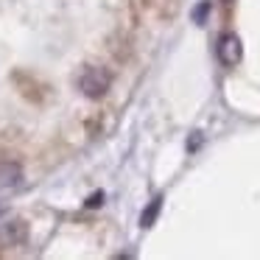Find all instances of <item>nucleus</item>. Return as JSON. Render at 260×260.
I'll list each match as a JSON object with an SVG mask.
<instances>
[{
	"label": "nucleus",
	"mask_w": 260,
	"mask_h": 260,
	"mask_svg": "<svg viewBox=\"0 0 260 260\" xmlns=\"http://www.w3.org/2000/svg\"><path fill=\"white\" fill-rule=\"evenodd\" d=\"M109 84H112V76H109V70L104 68H84L79 76V90L84 92L87 98H92V101H98V98L107 95Z\"/></svg>",
	"instance_id": "obj_1"
},
{
	"label": "nucleus",
	"mask_w": 260,
	"mask_h": 260,
	"mask_svg": "<svg viewBox=\"0 0 260 260\" xmlns=\"http://www.w3.org/2000/svg\"><path fill=\"white\" fill-rule=\"evenodd\" d=\"M215 56H218V62L224 64V68H238L243 59V45L241 40H238V34H224L218 40V45H215Z\"/></svg>",
	"instance_id": "obj_2"
},
{
	"label": "nucleus",
	"mask_w": 260,
	"mask_h": 260,
	"mask_svg": "<svg viewBox=\"0 0 260 260\" xmlns=\"http://www.w3.org/2000/svg\"><path fill=\"white\" fill-rule=\"evenodd\" d=\"M28 238L23 221H9V224H0V246H20Z\"/></svg>",
	"instance_id": "obj_3"
},
{
	"label": "nucleus",
	"mask_w": 260,
	"mask_h": 260,
	"mask_svg": "<svg viewBox=\"0 0 260 260\" xmlns=\"http://www.w3.org/2000/svg\"><path fill=\"white\" fill-rule=\"evenodd\" d=\"M23 182V168L14 159H3L0 162V187H17Z\"/></svg>",
	"instance_id": "obj_4"
},
{
	"label": "nucleus",
	"mask_w": 260,
	"mask_h": 260,
	"mask_svg": "<svg viewBox=\"0 0 260 260\" xmlns=\"http://www.w3.org/2000/svg\"><path fill=\"white\" fill-rule=\"evenodd\" d=\"M159 207H162V199H154L151 202V207H146V213H143V218H140V226H151L154 221H157V215H159Z\"/></svg>",
	"instance_id": "obj_5"
},
{
	"label": "nucleus",
	"mask_w": 260,
	"mask_h": 260,
	"mask_svg": "<svg viewBox=\"0 0 260 260\" xmlns=\"http://www.w3.org/2000/svg\"><path fill=\"white\" fill-rule=\"evenodd\" d=\"M207 12H210V3H202V6H199L196 12H193V20H196V23H204V17H207Z\"/></svg>",
	"instance_id": "obj_6"
},
{
	"label": "nucleus",
	"mask_w": 260,
	"mask_h": 260,
	"mask_svg": "<svg viewBox=\"0 0 260 260\" xmlns=\"http://www.w3.org/2000/svg\"><path fill=\"white\" fill-rule=\"evenodd\" d=\"M101 199H104V193H95V196H90V202H87V207H98V204H101Z\"/></svg>",
	"instance_id": "obj_7"
},
{
	"label": "nucleus",
	"mask_w": 260,
	"mask_h": 260,
	"mask_svg": "<svg viewBox=\"0 0 260 260\" xmlns=\"http://www.w3.org/2000/svg\"><path fill=\"white\" fill-rule=\"evenodd\" d=\"M221 3H232V0H221Z\"/></svg>",
	"instance_id": "obj_8"
}]
</instances>
